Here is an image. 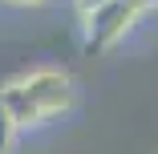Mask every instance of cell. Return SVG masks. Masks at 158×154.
Here are the masks:
<instances>
[{
    "label": "cell",
    "instance_id": "6da1fadb",
    "mask_svg": "<svg viewBox=\"0 0 158 154\" xmlns=\"http://www.w3.org/2000/svg\"><path fill=\"white\" fill-rule=\"evenodd\" d=\"M0 102L12 114L16 134H20V130L49 126L53 118L73 110L77 89H73V77L65 69H33V73L12 77L8 85H0Z\"/></svg>",
    "mask_w": 158,
    "mask_h": 154
},
{
    "label": "cell",
    "instance_id": "7a4b0ae2",
    "mask_svg": "<svg viewBox=\"0 0 158 154\" xmlns=\"http://www.w3.org/2000/svg\"><path fill=\"white\" fill-rule=\"evenodd\" d=\"M138 12L126 8L122 0H110V4H102L98 12H89L81 20V33H85V49H114L126 33L134 28Z\"/></svg>",
    "mask_w": 158,
    "mask_h": 154
},
{
    "label": "cell",
    "instance_id": "3957f363",
    "mask_svg": "<svg viewBox=\"0 0 158 154\" xmlns=\"http://www.w3.org/2000/svg\"><path fill=\"white\" fill-rule=\"evenodd\" d=\"M12 138H16V122H12V114L4 110V102H0V154L12 150Z\"/></svg>",
    "mask_w": 158,
    "mask_h": 154
},
{
    "label": "cell",
    "instance_id": "277c9868",
    "mask_svg": "<svg viewBox=\"0 0 158 154\" xmlns=\"http://www.w3.org/2000/svg\"><path fill=\"white\" fill-rule=\"evenodd\" d=\"M102 4H110V0H73V12H77V20H85L89 12H98Z\"/></svg>",
    "mask_w": 158,
    "mask_h": 154
},
{
    "label": "cell",
    "instance_id": "5b68a950",
    "mask_svg": "<svg viewBox=\"0 0 158 154\" xmlns=\"http://www.w3.org/2000/svg\"><path fill=\"white\" fill-rule=\"evenodd\" d=\"M122 4H126V8H134V12L142 16V12H150V8H158V0H122Z\"/></svg>",
    "mask_w": 158,
    "mask_h": 154
},
{
    "label": "cell",
    "instance_id": "8992f818",
    "mask_svg": "<svg viewBox=\"0 0 158 154\" xmlns=\"http://www.w3.org/2000/svg\"><path fill=\"white\" fill-rule=\"evenodd\" d=\"M0 4H8V8H41L49 0H0Z\"/></svg>",
    "mask_w": 158,
    "mask_h": 154
}]
</instances>
